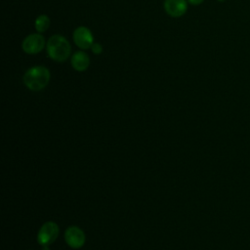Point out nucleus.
<instances>
[{
	"label": "nucleus",
	"mask_w": 250,
	"mask_h": 250,
	"mask_svg": "<svg viewBox=\"0 0 250 250\" xmlns=\"http://www.w3.org/2000/svg\"><path fill=\"white\" fill-rule=\"evenodd\" d=\"M50 71L43 65H36L28 68L23 75L24 85L31 91H40L44 89L50 81Z\"/></svg>",
	"instance_id": "1"
},
{
	"label": "nucleus",
	"mask_w": 250,
	"mask_h": 250,
	"mask_svg": "<svg viewBox=\"0 0 250 250\" xmlns=\"http://www.w3.org/2000/svg\"><path fill=\"white\" fill-rule=\"evenodd\" d=\"M46 49L49 58L59 62L66 61L71 52L69 42L65 37L60 34H55L49 38Z\"/></svg>",
	"instance_id": "2"
},
{
	"label": "nucleus",
	"mask_w": 250,
	"mask_h": 250,
	"mask_svg": "<svg viewBox=\"0 0 250 250\" xmlns=\"http://www.w3.org/2000/svg\"><path fill=\"white\" fill-rule=\"evenodd\" d=\"M45 44V38L40 33H32L23 39L21 48L26 54L35 55L44 49Z\"/></svg>",
	"instance_id": "3"
},
{
	"label": "nucleus",
	"mask_w": 250,
	"mask_h": 250,
	"mask_svg": "<svg viewBox=\"0 0 250 250\" xmlns=\"http://www.w3.org/2000/svg\"><path fill=\"white\" fill-rule=\"evenodd\" d=\"M59 235V227L54 222H46L42 225L38 231L37 240L41 245H49L53 243Z\"/></svg>",
	"instance_id": "4"
},
{
	"label": "nucleus",
	"mask_w": 250,
	"mask_h": 250,
	"mask_svg": "<svg viewBox=\"0 0 250 250\" xmlns=\"http://www.w3.org/2000/svg\"><path fill=\"white\" fill-rule=\"evenodd\" d=\"M73 41L80 49L87 50L93 45L94 36L88 27L78 26L73 31Z\"/></svg>",
	"instance_id": "5"
},
{
	"label": "nucleus",
	"mask_w": 250,
	"mask_h": 250,
	"mask_svg": "<svg viewBox=\"0 0 250 250\" xmlns=\"http://www.w3.org/2000/svg\"><path fill=\"white\" fill-rule=\"evenodd\" d=\"M64 239L68 246L74 249L81 248L85 243V234L83 230L75 226L69 227L64 232Z\"/></svg>",
	"instance_id": "6"
},
{
	"label": "nucleus",
	"mask_w": 250,
	"mask_h": 250,
	"mask_svg": "<svg viewBox=\"0 0 250 250\" xmlns=\"http://www.w3.org/2000/svg\"><path fill=\"white\" fill-rule=\"evenodd\" d=\"M164 10L173 18H179L183 16L188 10L187 0H165Z\"/></svg>",
	"instance_id": "7"
},
{
	"label": "nucleus",
	"mask_w": 250,
	"mask_h": 250,
	"mask_svg": "<svg viewBox=\"0 0 250 250\" xmlns=\"http://www.w3.org/2000/svg\"><path fill=\"white\" fill-rule=\"evenodd\" d=\"M70 62L76 71H85L89 67L90 58L83 51H78L71 56Z\"/></svg>",
	"instance_id": "8"
},
{
	"label": "nucleus",
	"mask_w": 250,
	"mask_h": 250,
	"mask_svg": "<svg viewBox=\"0 0 250 250\" xmlns=\"http://www.w3.org/2000/svg\"><path fill=\"white\" fill-rule=\"evenodd\" d=\"M50 26V19L46 15H40L35 20V29L38 33L45 32Z\"/></svg>",
	"instance_id": "9"
},
{
	"label": "nucleus",
	"mask_w": 250,
	"mask_h": 250,
	"mask_svg": "<svg viewBox=\"0 0 250 250\" xmlns=\"http://www.w3.org/2000/svg\"><path fill=\"white\" fill-rule=\"evenodd\" d=\"M91 50L94 54L96 55H100L103 52V47L101 44L99 43H93V45L91 46Z\"/></svg>",
	"instance_id": "10"
},
{
	"label": "nucleus",
	"mask_w": 250,
	"mask_h": 250,
	"mask_svg": "<svg viewBox=\"0 0 250 250\" xmlns=\"http://www.w3.org/2000/svg\"><path fill=\"white\" fill-rule=\"evenodd\" d=\"M187 1H188L189 4L196 6V5H200L204 0H187Z\"/></svg>",
	"instance_id": "11"
},
{
	"label": "nucleus",
	"mask_w": 250,
	"mask_h": 250,
	"mask_svg": "<svg viewBox=\"0 0 250 250\" xmlns=\"http://www.w3.org/2000/svg\"><path fill=\"white\" fill-rule=\"evenodd\" d=\"M43 247H42V250H50V248H49V246L48 245H42Z\"/></svg>",
	"instance_id": "12"
},
{
	"label": "nucleus",
	"mask_w": 250,
	"mask_h": 250,
	"mask_svg": "<svg viewBox=\"0 0 250 250\" xmlns=\"http://www.w3.org/2000/svg\"><path fill=\"white\" fill-rule=\"evenodd\" d=\"M217 1H219V2H224V1H226V0H217Z\"/></svg>",
	"instance_id": "13"
}]
</instances>
